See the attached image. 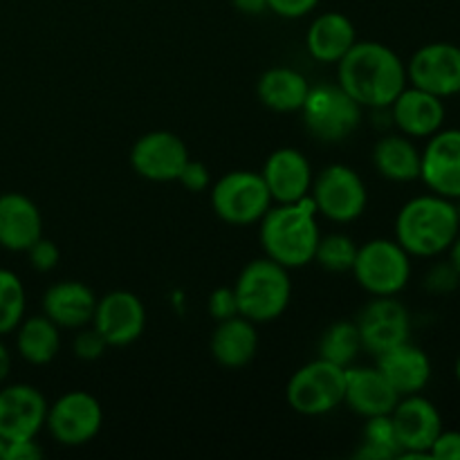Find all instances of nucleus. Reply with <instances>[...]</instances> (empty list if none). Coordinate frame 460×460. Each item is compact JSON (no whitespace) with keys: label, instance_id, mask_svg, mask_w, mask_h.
I'll return each instance as SVG.
<instances>
[{"label":"nucleus","instance_id":"nucleus-1","mask_svg":"<svg viewBox=\"0 0 460 460\" xmlns=\"http://www.w3.org/2000/svg\"><path fill=\"white\" fill-rule=\"evenodd\" d=\"M337 84L362 108H389L407 88V63L389 45L358 40L337 63Z\"/></svg>","mask_w":460,"mask_h":460},{"label":"nucleus","instance_id":"nucleus-2","mask_svg":"<svg viewBox=\"0 0 460 460\" xmlns=\"http://www.w3.org/2000/svg\"><path fill=\"white\" fill-rule=\"evenodd\" d=\"M319 238L317 205L310 196L286 205L277 202L259 220V241L265 256L288 270L313 263Z\"/></svg>","mask_w":460,"mask_h":460},{"label":"nucleus","instance_id":"nucleus-3","mask_svg":"<svg viewBox=\"0 0 460 460\" xmlns=\"http://www.w3.org/2000/svg\"><path fill=\"white\" fill-rule=\"evenodd\" d=\"M456 205L438 193L416 196L400 207L395 216V241L409 256L436 259L445 254L458 236Z\"/></svg>","mask_w":460,"mask_h":460},{"label":"nucleus","instance_id":"nucleus-4","mask_svg":"<svg viewBox=\"0 0 460 460\" xmlns=\"http://www.w3.org/2000/svg\"><path fill=\"white\" fill-rule=\"evenodd\" d=\"M234 295L243 317L254 323L274 322L290 305V270L268 256L250 261L234 283Z\"/></svg>","mask_w":460,"mask_h":460},{"label":"nucleus","instance_id":"nucleus-5","mask_svg":"<svg viewBox=\"0 0 460 460\" xmlns=\"http://www.w3.org/2000/svg\"><path fill=\"white\" fill-rule=\"evenodd\" d=\"M350 272L371 296H398L411 279V256L395 238H373L358 245Z\"/></svg>","mask_w":460,"mask_h":460},{"label":"nucleus","instance_id":"nucleus-6","mask_svg":"<svg viewBox=\"0 0 460 460\" xmlns=\"http://www.w3.org/2000/svg\"><path fill=\"white\" fill-rule=\"evenodd\" d=\"M364 108L340 84L310 85L301 106L304 126L313 137L326 144H340L362 124Z\"/></svg>","mask_w":460,"mask_h":460},{"label":"nucleus","instance_id":"nucleus-7","mask_svg":"<svg viewBox=\"0 0 460 460\" xmlns=\"http://www.w3.org/2000/svg\"><path fill=\"white\" fill-rule=\"evenodd\" d=\"M211 209L223 223L234 227L256 225L272 207L261 171H229L211 184Z\"/></svg>","mask_w":460,"mask_h":460},{"label":"nucleus","instance_id":"nucleus-8","mask_svg":"<svg viewBox=\"0 0 460 460\" xmlns=\"http://www.w3.org/2000/svg\"><path fill=\"white\" fill-rule=\"evenodd\" d=\"M346 368L328 362V359H313L292 373L286 389V400L292 411L301 416L317 418L335 411L344 404Z\"/></svg>","mask_w":460,"mask_h":460},{"label":"nucleus","instance_id":"nucleus-9","mask_svg":"<svg viewBox=\"0 0 460 460\" xmlns=\"http://www.w3.org/2000/svg\"><path fill=\"white\" fill-rule=\"evenodd\" d=\"M317 214L332 223H353L367 211L368 189L362 175L346 164H328L319 171L310 187Z\"/></svg>","mask_w":460,"mask_h":460},{"label":"nucleus","instance_id":"nucleus-10","mask_svg":"<svg viewBox=\"0 0 460 460\" xmlns=\"http://www.w3.org/2000/svg\"><path fill=\"white\" fill-rule=\"evenodd\" d=\"M103 425V407L88 391H67L48 407L49 436L63 447H81L97 438Z\"/></svg>","mask_w":460,"mask_h":460},{"label":"nucleus","instance_id":"nucleus-11","mask_svg":"<svg viewBox=\"0 0 460 460\" xmlns=\"http://www.w3.org/2000/svg\"><path fill=\"white\" fill-rule=\"evenodd\" d=\"M389 416L400 445V458H429L431 443L443 431L438 407L422 394L402 395Z\"/></svg>","mask_w":460,"mask_h":460},{"label":"nucleus","instance_id":"nucleus-12","mask_svg":"<svg viewBox=\"0 0 460 460\" xmlns=\"http://www.w3.org/2000/svg\"><path fill=\"white\" fill-rule=\"evenodd\" d=\"M362 340V350L380 355L402 344L411 335V314L395 296H373L355 319Z\"/></svg>","mask_w":460,"mask_h":460},{"label":"nucleus","instance_id":"nucleus-13","mask_svg":"<svg viewBox=\"0 0 460 460\" xmlns=\"http://www.w3.org/2000/svg\"><path fill=\"white\" fill-rule=\"evenodd\" d=\"M407 81L440 99L460 94V45L436 40L418 48L407 63Z\"/></svg>","mask_w":460,"mask_h":460},{"label":"nucleus","instance_id":"nucleus-14","mask_svg":"<svg viewBox=\"0 0 460 460\" xmlns=\"http://www.w3.org/2000/svg\"><path fill=\"white\" fill-rule=\"evenodd\" d=\"M189 157L191 155L182 137L171 130H151L133 144L128 160L139 178L151 182H178Z\"/></svg>","mask_w":460,"mask_h":460},{"label":"nucleus","instance_id":"nucleus-15","mask_svg":"<svg viewBox=\"0 0 460 460\" xmlns=\"http://www.w3.org/2000/svg\"><path fill=\"white\" fill-rule=\"evenodd\" d=\"M93 326L111 349H124L144 335L146 308L135 292L112 290L97 299Z\"/></svg>","mask_w":460,"mask_h":460},{"label":"nucleus","instance_id":"nucleus-16","mask_svg":"<svg viewBox=\"0 0 460 460\" xmlns=\"http://www.w3.org/2000/svg\"><path fill=\"white\" fill-rule=\"evenodd\" d=\"M420 180L431 193L460 198V128H440L420 151Z\"/></svg>","mask_w":460,"mask_h":460},{"label":"nucleus","instance_id":"nucleus-17","mask_svg":"<svg viewBox=\"0 0 460 460\" xmlns=\"http://www.w3.org/2000/svg\"><path fill=\"white\" fill-rule=\"evenodd\" d=\"M48 400L31 385H9L0 389V438L12 440L36 438L45 427Z\"/></svg>","mask_w":460,"mask_h":460},{"label":"nucleus","instance_id":"nucleus-18","mask_svg":"<svg viewBox=\"0 0 460 460\" xmlns=\"http://www.w3.org/2000/svg\"><path fill=\"white\" fill-rule=\"evenodd\" d=\"M272 202L286 205V202H299L301 198L310 196L313 187V166L308 157L299 148L283 146L268 155L263 169H261Z\"/></svg>","mask_w":460,"mask_h":460},{"label":"nucleus","instance_id":"nucleus-19","mask_svg":"<svg viewBox=\"0 0 460 460\" xmlns=\"http://www.w3.org/2000/svg\"><path fill=\"white\" fill-rule=\"evenodd\" d=\"M389 111L395 128L411 139H427L438 133L445 124V115H447L445 99L409 84L394 99Z\"/></svg>","mask_w":460,"mask_h":460},{"label":"nucleus","instance_id":"nucleus-20","mask_svg":"<svg viewBox=\"0 0 460 460\" xmlns=\"http://www.w3.org/2000/svg\"><path fill=\"white\" fill-rule=\"evenodd\" d=\"M400 394L391 386L385 373L377 367H353L346 368L344 404L362 418L386 416L398 404Z\"/></svg>","mask_w":460,"mask_h":460},{"label":"nucleus","instance_id":"nucleus-21","mask_svg":"<svg viewBox=\"0 0 460 460\" xmlns=\"http://www.w3.org/2000/svg\"><path fill=\"white\" fill-rule=\"evenodd\" d=\"M43 236V216L31 198L18 191L0 196V247L27 252Z\"/></svg>","mask_w":460,"mask_h":460},{"label":"nucleus","instance_id":"nucleus-22","mask_svg":"<svg viewBox=\"0 0 460 460\" xmlns=\"http://www.w3.org/2000/svg\"><path fill=\"white\" fill-rule=\"evenodd\" d=\"M376 367L385 373L386 380L391 382L395 391L402 395L422 394L431 380V359L420 346L411 344V341H402V344L394 346V349L385 350L377 355Z\"/></svg>","mask_w":460,"mask_h":460},{"label":"nucleus","instance_id":"nucleus-23","mask_svg":"<svg viewBox=\"0 0 460 460\" xmlns=\"http://www.w3.org/2000/svg\"><path fill=\"white\" fill-rule=\"evenodd\" d=\"M40 305L45 317L52 319L58 328L79 331L93 323L97 295L81 281H58L45 290Z\"/></svg>","mask_w":460,"mask_h":460},{"label":"nucleus","instance_id":"nucleus-24","mask_svg":"<svg viewBox=\"0 0 460 460\" xmlns=\"http://www.w3.org/2000/svg\"><path fill=\"white\" fill-rule=\"evenodd\" d=\"M211 358L223 368L236 371V368L247 367L259 353V332L256 323L250 322L243 314L216 322L214 332H211Z\"/></svg>","mask_w":460,"mask_h":460},{"label":"nucleus","instance_id":"nucleus-25","mask_svg":"<svg viewBox=\"0 0 460 460\" xmlns=\"http://www.w3.org/2000/svg\"><path fill=\"white\" fill-rule=\"evenodd\" d=\"M355 43L358 30L341 12L319 13L305 31V49L319 63H340Z\"/></svg>","mask_w":460,"mask_h":460},{"label":"nucleus","instance_id":"nucleus-26","mask_svg":"<svg viewBox=\"0 0 460 460\" xmlns=\"http://www.w3.org/2000/svg\"><path fill=\"white\" fill-rule=\"evenodd\" d=\"M371 162L389 182L404 184L420 180V148L402 133L382 135L373 146Z\"/></svg>","mask_w":460,"mask_h":460},{"label":"nucleus","instance_id":"nucleus-27","mask_svg":"<svg viewBox=\"0 0 460 460\" xmlns=\"http://www.w3.org/2000/svg\"><path fill=\"white\" fill-rule=\"evenodd\" d=\"M310 84L304 72L288 66H277L265 70L256 81V97L272 112H299L308 97Z\"/></svg>","mask_w":460,"mask_h":460},{"label":"nucleus","instance_id":"nucleus-28","mask_svg":"<svg viewBox=\"0 0 460 460\" xmlns=\"http://www.w3.org/2000/svg\"><path fill=\"white\" fill-rule=\"evenodd\" d=\"M16 350L31 367H45L61 350V328L45 314L22 317L16 326Z\"/></svg>","mask_w":460,"mask_h":460},{"label":"nucleus","instance_id":"nucleus-29","mask_svg":"<svg viewBox=\"0 0 460 460\" xmlns=\"http://www.w3.org/2000/svg\"><path fill=\"white\" fill-rule=\"evenodd\" d=\"M319 358L349 368L362 350V340L355 322H335L319 337Z\"/></svg>","mask_w":460,"mask_h":460},{"label":"nucleus","instance_id":"nucleus-30","mask_svg":"<svg viewBox=\"0 0 460 460\" xmlns=\"http://www.w3.org/2000/svg\"><path fill=\"white\" fill-rule=\"evenodd\" d=\"M362 447L355 452V458L364 460H391L400 458V445L395 438L394 422L391 416H373L367 418L362 434Z\"/></svg>","mask_w":460,"mask_h":460},{"label":"nucleus","instance_id":"nucleus-31","mask_svg":"<svg viewBox=\"0 0 460 460\" xmlns=\"http://www.w3.org/2000/svg\"><path fill=\"white\" fill-rule=\"evenodd\" d=\"M355 256H358V243L346 234H328L322 236L314 250L313 263L332 274H344L353 270Z\"/></svg>","mask_w":460,"mask_h":460},{"label":"nucleus","instance_id":"nucleus-32","mask_svg":"<svg viewBox=\"0 0 460 460\" xmlns=\"http://www.w3.org/2000/svg\"><path fill=\"white\" fill-rule=\"evenodd\" d=\"M25 317V288L18 274L0 268V337L16 331Z\"/></svg>","mask_w":460,"mask_h":460},{"label":"nucleus","instance_id":"nucleus-33","mask_svg":"<svg viewBox=\"0 0 460 460\" xmlns=\"http://www.w3.org/2000/svg\"><path fill=\"white\" fill-rule=\"evenodd\" d=\"M108 349H111V346L106 344V340L99 335L97 328H94L93 323L79 328L75 335V341H72V353H75V358L81 359V362H94V359L103 358V353H106Z\"/></svg>","mask_w":460,"mask_h":460},{"label":"nucleus","instance_id":"nucleus-34","mask_svg":"<svg viewBox=\"0 0 460 460\" xmlns=\"http://www.w3.org/2000/svg\"><path fill=\"white\" fill-rule=\"evenodd\" d=\"M422 286H425V290L429 295H449V292H454L460 286V274L449 261L434 263L427 270L425 279H422Z\"/></svg>","mask_w":460,"mask_h":460},{"label":"nucleus","instance_id":"nucleus-35","mask_svg":"<svg viewBox=\"0 0 460 460\" xmlns=\"http://www.w3.org/2000/svg\"><path fill=\"white\" fill-rule=\"evenodd\" d=\"M25 254L36 272H52V270L58 265V261H61V252H58L57 243L43 236H40L39 241L25 252Z\"/></svg>","mask_w":460,"mask_h":460},{"label":"nucleus","instance_id":"nucleus-36","mask_svg":"<svg viewBox=\"0 0 460 460\" xmlns=\"http://www.w3.org/2000/svg\"><path fill=\"white\" fill-rule=\"evenodd\" d=\"M207 310H209V314L216 322H223V319L241 314L238 313V301L236 295H234V288H216L209 295V299H207Z\"/></svg>","mask_w":460,"mask_h":460},{"label":"nucleus","instance_id":"nucleus-37","mask_svg":"<svg viewBox=\"0 0 460 460\" xmlns=\"http://www.w3.org/2000/svg\"><path fill=\"white\" fill-rule=\"evenodd\" d=\"M178 182L182 184L187 191L202 193L211 187V173L200 160H191V157H189V162L184 164L182 173H180Z\"/></svg>","mask_w":460,"mask_h":460},{"label":"nucleus","instance_id":"nucleus-38","mask_svg":"<svg viewBox=\"0 0 460 460\" xmlns=\"http://www.w3.org/2000/svg\"><path fill=\"white\" fill-rule=\"evenodd\" d=\"M319 3L322 0H268V12H272L279 18L295 21V18H304L310 12H314Z\"/></svg>","mask_w":460,"mask_h":460},{"label":"nucleus","instance_id":"nucleus-39","mask_svg":"<svg viewBox=\"0 0 460 460\" xmlns=\"http://www.w3.org/2000/svg\"><path fill=\"white\" fill-rule=\"evenodd\" d=\"M429 458L460 460V431L443 429L429 447Z\"/></svg>","mask_w":460,"mask_h":460},{"label":"nucleus","instance_id":"nucleus-40","mask_svg":"<svg viewBox=\"0 0 460 460\" xmlns=\"http://www.w3.org/2000/svg\"><path fill=\"white\" fill-rule=\"evenodd\" d=\"M39 458H43V447L36 443V438L4 443L3 460H39Z\"/></svg>","mask_w":460,"mask_h":460},{"label":"nucleus","instance_id":"nucleus-41","mask_svg":"<svg viewBox=\"0 0 460 460\" xmlns=\"http://www.w3.org/2000/svg\"><path fill=\"white\" fill-rule=\"evenodd\" d=\"M234 7L241 13L247 16H261L263 12H268V0H232Z\"/></svg>","mask_w":460,"mask_h":460},{"label":"nucleus","instance_id":"nucleus-42","mask_svg":"<svg viewBox=\"0 0 460 460\" xmlns=\"http://www.w3.org/2000/svg\"><path fill=\"white\" fill-rule=\"evenodd\" d=\"M9 371H12V353H9L7 346L0 341V382L7 380Z\"/></svg>","mask_w":460,"mask_h":460},{"label":"nucleus","instance_id":"nucleus-43","mask_svg":"<svg viewBox=\"0 0 460 460\" xmlns=\"http://www.w3.org/2000/svg\"><path fill=\"white\" fill-rule=\"evenodd\" d=\"M447 254H449V263H452L454 268H456V272L460 274V232H458V236L454 238L452 245H449Z\"/></svg>","mask_w":460,"mask_h":460},{"label":"nucleus","instance_id":"nucleus-44","mask_svg":"<svg viewBox=\"0 0 460 460\" xmlns=\"http://www.w3.org/2000/svg\"><path fill=\"white\" fill-rule=\"evenodd\" d=\"M454 376H456V382L460 385V355L456 358V364H454Z\"/></svg>","mask_w":460,"mask_h":460},{"label":"nucleus","instance_id":"nucleus-45","mask_svg":"<svg viewBox=\"0 0 460 460\" xmlns=\"http://www.w3.org/2000/svg\"><path fill=\"white\" fill-rule=\"evenodd\" d=\"M454 205H456V214H458V223H460V198L454 200Z\"/></svg>","mask_w":460,"mask_h":460},{"label":"nucleus","instance_id":"nucleus-46","mask_svg":"<svg viewBox=\"0 0 460 460\" xmlns=\"http://www.w3.org/2000/svg\"><path fill=\"white\" fill-rule=\"evenodd\" d=\"M3 454H4V440L0 438V460H3Z\"/></svg>","mask_w":460,"mask_h":460}]
</instances>
